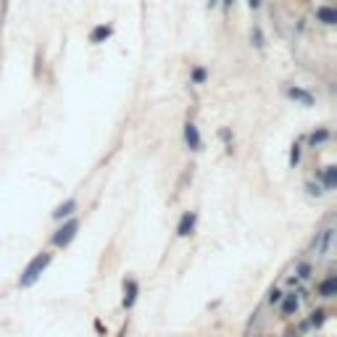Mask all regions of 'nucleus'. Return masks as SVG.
Listing matches in <instances>:
<instances>
[{"mask_svg":"<svg viewBox=\"0 0 337 337\" xmlns=\"http://www.w3.org/2000/svg\"><path fill=\"white\" fill-rule=\"evenodd\" d=\"M253 40H256V45H258V48H261V45H264V42H261V32H258V29L253 32Z\"/></svg>","mask_w":337,"mask_h":337,"instance_id":"obj_19","label":"nucleus"},{"mask_svg":"<svg viewBox=\"0 0 337 337\" xmlns=\"http://www.w3.org/2000/svg\"><path fill=\"white\" fill-rule=\"evenodd\" d=\"M316 19L324 21L327 26H332V24H337V11L332 6H321V8H316Z\"/></svg>","mask_w":337,"mask_h":337,"instance_id":"obj_5","label":"nucleus"},{"mask_svg":"<svg viewBox=\"0 0 337 337\" xmlns=\"http://www.w3.org/2000/svg\"><path fill=\"white\" fill-rule=\"evenodd\" d=\"M295 311H298V298L295 295H287L285 303H282V314L290 316V314H295Z\"/></svg>","mask_w":337,"mask_h":337,"instance_id":"obj_11","label":"nucleus"},{"mask_svg":"<svg viewBox=\"0 0 337 337\" xmlns=\"http://www.w3.org/2000/svg\"><path fill=\"white\" fill-rule=\"evenodd\" d=\"M308 274H311V266H308V264H303V266L298 269V277H308Z\"/></svg>","mask_w":337,"mask_h":337,"instance_id":"obj_17","label":"nucleus"},{"mask_svg":"<svg viewBox=\"0 0 337 337\" xmlns=\"http://www.w3.org/2000/svg\"><path fill=\"white\" fill-rule=\"evenodd\" d=\"M327 137H329V132H327V129H321V132H314V134H311V143H314V145H316V143H324Z\"/></svg>","mask_w":337,"mask_h":337,"instance_id":"obj_14","label":"nucleus"},{"mask_svg":"<svg viewBox=\"0 0 337 337\" xmlns=\"http://www.w3.org/2000/svg\"><path fill=\"white\" fill-rule=\"evenodd\" d=\"M119 337H124V332H121V334H119Z\"/></svg>","mask_w":337,"mask_h":337,"instance_id":"obj_23","label":"nucleus"},{"mask_svg":"<svg viewBox=\"0 0 337 337\" xmlns=\"http://www.w3.org/2000/svg\"><path fill=\"white\" fill-rule=\"evenodd\" d=\"M192 227H195V213H182V219H179V227H177V235L179 237H187L192 232Z\"/></svg>","mask_w":337,"mask_h":337,"instance_id":"obj_4","label":"nucleus"},{"mask_svg":"<svg viewBox=\"0 0 337 337\" xmlns=\"http://www.w3.org/2000/svg\"><path fill=\"white\" fill-rule=\"evenodd\" d=\"M53 261V256L50 253H40V256H35L32 261H29V266L24 269V274H21V279H19V285L21 287H32L37 279H40V274L48 269V264Z\"/></svg>","mask_w":337,"mask_h":337,"instance_id":"obj_1","label":"nucleus"},{"mask_svg":"<svg viewBox=\"0 0 337 337\" xmlns=\"http://www.w3.org/2000/svg\"><path fill=\"white\" fill-rule=\"evenodd\" d=\"M287 95L293 98V100H300L303 105H314L311 93H305V90H300V87H290V90H287Z\"/></svg>","mask_w":337,"mask_h":337,"instance_id":"obj_7","label":"nucleus"},{"mask_svg":"<svg viewBox=\"0 0 337 337\" xmlns=\"http://www.w3.org/2000/svg\"><path fill=\"white\" fill-rule=\"evenodd\" d=\"M74 208H76V201H66L64 206H58V208L53 211V216H55V219H64V216H69Z\"/></svg>","mask_w":337,"mask_h":337,"instance_id":"obj_9","label":"nucleus"},{"mask_svg":"<svg viewBox=\"0 0 337 337\" xmlns=\"http://www.w3.org/2000/svg\"><path fill=\"white\" fill-rule=\"evenodd\" d=\"M134 300H137V282H127V295H124V308H132L134 305Z\"/></svg>","mask_w":337,"mask_h":337,"instance_id":"obj_8","label":"nucleus"},{"mask_svg":"<svg viewBox=\"0 0 337 337\" xmlns=\"http://www.w3.org/2000/svg\"><path fill=\"white\" fill-rule=\"evenodd\" d=\"M279 298H282V293H277V290H271V295H269V300H271V303H277Z\"/></svg>","mask_w":337,"mask_h":337,"instance_id":"obj_18","label":"nucleus"},{"mask_svg":"<svg viewBox=\"0 0 337 337\" xmlns=\"http://www.w3.org/2000/svg\"><path fill=\"white\" fill-rule=\"evenodd\" d=\"M324 316H327L324 311H314V314H311V324H314V327H321V324H324Z\"/></svg>","mask_w":337,"mask_h":337,"instance_id":"obj_13","label":"nucleus"},{"mask_svg":"<svg viewBox=\"0 0 337 337\" xmlns=\"http://www.w3.org/2000/svg\"><path fill=\"white\" fill-rule=\"evenodd\" d=\"M248 6L250 8H258V6H261V0H248Z\"/></svg>","mask_w":337,"mask_h":337,"instance_id":"obj_20","label":"nucleus"},{"mask_svg":"<svg viewBox=\"0 0 337 337\" xmlns=\"http://www.w3.org/2000/svg\"><path fill=\"white\" fill-rule=\"evenodd\" d=\"M298 161H300V148L295 145V148H293V153H290V163H293V166H295Z\"/></svg>","mask_w":337,"mask_h":337,"instance_id":"obj_16","label":"nucleus"},{"mask_svg":"<svg viewBox=\"0 0 337 337\" xmlns=\"http://www.w3.org/2000/svg\"><path fill=\"white\" fill-rule=\"evenodd\" d=\"M108 37H111V29L108 26H95L93 35H90V40H93V42H103V40H108Z\"/></svg>","mask_w":337,"mask_h":337,"instance_id":"obj_10","label":"nucleus"},{"mask_svg":"<svg viewBox=\"0 0 337 337\" xmlns=\"http://www.w3.org/2000/svg\"><path fill=\"white\" fill-rule=\"evenodd\" d=\"M221 3H224V8H232V3H235V0H221Z\"/></svg>","mask_w":337,"mask_h":337,"instance_id":"obj_21","label":"nucleus"},{"mask_svg":"<svg viewBox=\"0 0 337 337\" xmlns=\"http://www.w3.org/2000/svg\"><path fill=\"white\" fill-rule=\"evenodd\" d=\"M76 229H79V221H76V219L66 221V224L53 235V245H58V248H61V245H69V242L74 240V235H76Z\"/></svg>","mask_w":337,"mask_h":337,"instance_id":"obj_2","label":"nucleus"},{"mask_svg":"<svg viewBox=\"0 0 337 337\" xmlns=\"http://www.w3.org/2000/svg\"><path fill=\"white\" fill-rule=\"evenodd\" d=\"M219 3V0H208V6H216Z\"/></svg>","mask_w":337,"mask_h":337,"instance_id":"obj_22","label":"nucleus"},{"mask_svg":"<svg viewBox=\"0 0 337 337\" xmlns=\"http://www.w3.org/2000/svg\"><path fill=\"white\" fill-rule=\"evenodd\" d=\"M319 295L321 298H334L337 295V277H327L319 285Z\"/></svg>","mask_w":337,"mask_h":337,"instance_id":"obj_6","label":"nucleus"},{"mask_svg":"<svg viewBox=\"0 0 337 337\" xmlns=\"http://www.w3.org/2000/svg\"><path fill=\"white\" fill-rule=\"evenodd\" d=\"M192 82H198V85L206 82V69H195L192 71Z\"/></svg>","mask_w":337,"mask_h":337,"instance_id":"obj_15","label":"nucleus"},{"mask_svg":"<svg viewBox=\"0 0 337 337\" xmlns=\"http://www.w3.org/2000/svg\"><path fill=\"white\" fill-rule=\"evenodd\" d=\"M324 185L332 190L337 185V166H327V172H324Z\"/></svg>","mask_w":337,"mask_h":337,"instance_id":"obj_12","label":"nucleus"},{"mask_svg":"<svg viewBox=\"0 0 337 337\" xmlns=\"http://www.w3.org/2000/svg\"><path fill=\"white\" fill-rule=\"evenodd\" d=\"M185 143H187L190 150H201V134H198V127L192 124V121L185 124Z\"/></svg>","mask_w":337,"mask_h":337,"instance_id":"obj_3","label":"nucleus"}]
</instances>
